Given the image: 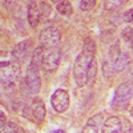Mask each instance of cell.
<instances>
[{
  "label": "cell",
  "instance_id": "6da1fadb",
  "mask_svg": "<svg viewBox=\"0 0 133 133\" xmlns=\"http://www.w3.org/2000/svg\"><path fill=\"white\" fill-rule=\"evenodd\" d=\"M95 53H96V45L91 37H87L84 40L83 52L76 57L73 64V79L77 84V87H84L89 81L88 72L89 66L95 60Z\"/></svg>",
  "mask_w": 133,
  "mask_h": 133
},
{
  "label": "cell",
  "instance_id": "7a4b0ae2",
  "mask_svg": "<svg viewBox=\"0 0 133 133\" xmlns=\"http://www.w3.org/2000/svg\"><path fill=\"white\" fill-rule=\"evenodd\" d=\"M132 97H133V84L130 81L121 83L117 87L116 92H115V96H113V100H112V105L116 109H123L129 104Z\"/></svg>",
  "mask_w": 133,
  "mask_h": 133
},
{
  "label": "cell",
  "instance_id": "3957f363",
  "mask_svg": "<svg viewBox=\"0 0 133 133\" xmlns=\"http://www.w3.org/2000/svg\"><path fill=\"white\" fill-rule=\"evenodd\" d=\"M20 75V66L16 61L2 63V85L3 88L14 87Z\"/></svg>",
  "mask_w": 133,
  "mask_h": 133
},
{
  "label": "cell",
  "instance_id": "277c9868",
  "mask_svg": "<svg viewBox=\"0 0 133 133\" xmlns=\"http://www.w3.org/2000/svg\"><path fill=\"white\" fill-rule=\"evenodd\" d=\"M59 64H60V49L56 47L48 48V51L43 56V63H41L43 71L45 73H53L59 68Z\"/></svg>",
  "mask_w": 133,
  "mask_h": 133
},
{
  "label": "cell",
  "instance_id": "5b68a950",
  "mask_svg": "<svg viewBox=\"0 0 133 133\" xmlns=\"http://www.w3.org/2000/svg\"><path fill=\"white\" fill-rule=\"evenodd\" d=\"M61 39V33L56 27H45L40 32V43L45 48H53Z\"/></svg>",
  "mask_w": 133,
  "mask_h": 133
},
{
  "label": "cell",
  "instance_id": "8992f818",
  "mask_svg": "<svg viewBox=\"0 0 133 133\" xmlns=\"http://www.w3.org/2000/svg\"><path fill=\"white\" fill-rule=\"evenodd\" d=\"M25 87L31 95H37L40 91V76H39V68L35 65L29 64L27 69V76H25Z\"/></svg>",
  "mask_w": 133,
  "mask_h": 133
},
{
  "label": "cell",
  "instance_id": "52a82bcc",
  "mask_svg": "<svg viewBox=\"0 0 133 133\" xmlns=\"http://www.w3.org/2000/svg\"><path fill=\"white\" fill-rule=\"evenodd\" d=\"M51 104H52V108L56 110L57 113L65 112V110L69 108V104H71L69 93L64 89L55 91V93L51 97Z\"/></svg>",
  "mask_w": 133,
  "mask_h": 133
},
{
  "label": "cell",
  "instance_id": "ba28073f",
  "mask_svg": "<svg viewBox=\"0 0 133 133\" xmlns=\"http://www.w3.org/2000/svg\"><path fill=\"white\" fill-rule=\"evenodd\" d=\"M29 112L36 123H40V121L44 120V117H45V107H44L41 100H33L32 104L29 105Z\"/></svg>",
  "mask_w": 133,
  "mask_h": 133
},
{
  "label": "cell",
  "instance_id": "9c48e42d",
  "mask_svg": "<svg viewBox=\"0 0 133 133\" xmlns=\"http://www.w3.org/2000/svg\"><path fill=\"white\" fill-rule=\"evenodd\" d=\"M27 17H28V23L32 28H36L39 25L40 19H41V11H40V7L37 5V3H32L28 5Z\"/></svg>",
  "mask_w": 133,
  "mask_h": 133
},
{
  "label": "cell",
  "instance_id": "30bf717a",
  "mask_svg": "<svg viewBox=\"0 0 133 133\" xmlns=\"http://www.w3.org/2000/svg\"><path fill=\"white\" fill-rule=\"evenodd\" d=\"M29 47H31V40H24V41H20L19 44H16V45L12 49V56L15 60H24L27 53L29 51Z\"/></svg>",
  "mask_w": 133,
  "mask_h": 133
},
{
  "label": "cell",
  "instance_id": "8fae6325",
  "mask_svg": "<svg viewBox=\"0 0 133 133\" xmlns=\"http://www.w3.org/2000/svg\"><path fill=\"white\" fill-rule=\"evenodd\" d=\"M104 133H120L123 132L121 129V120L116 116L109 117L107 121H104V128L101 129Z\"/></svg>",
  "mask_w": 133,
  "mask_h": 133
},
{
  "label": "cell",
  "instance_id": "7c38bea8",
  "mask_svg": "<svg viewBox=\"0 0 133 133\" xmlns=\"http://www.w3.org/2000/svg\"><path fill=\"white\" fill-rule=\"evenodd\" d=\"M128 64H129V56H128V53L120 52L118 56L115 59V72L116 73L123 72L124 69H127Z\"/></svg>",
  "mask_w": 133,
  "mask_h": 133
},
{
  "label": "cell",
  "instance_id": "4fadbf2b",
  "mask_svg": "<svg viewBox=\"0 0 133 133\" xmlns=\"http://www.w3.org/2000/svg\"><path fill=\"white\" fill-rule=\"evenodd\" d=\"M103 72H104L105 77H110L113 73H116L115 72V60L110 56H108L103 63Z\"/></svg>",
  "mask_w": 133,
  "mask_h": 133
},
{
  "label": "cell",
  "instance_id": "5bb4252c",
  "mask_svg": "<svg viewBox=\"0 0 133 133\" xmlns=\"http://www.w3.org/2000/svg\"><path fill=\"white\" fill-rule=\"evenodd\" d=\"M43 56H44V51H43V47H37L32 53V59H31V64L40 68L41 66V63H43Z\"/></svg>",
  "mask_w": 133,
  "mask_h": 133
},
{
  "label": "cell",
  "instance_id": "9a60e30c",
  "mask_svg": "<svg viewBox=\"0 0 133 133\" xmlns=\"http://www.w3.org/2000/svg\"><path fill=\"white\" fill-rule=\"evenodd\" d=\"M56 9L60 15H64V16H69L72 14V5L68 0H61L60 3H57Z\"/></svg>",
  "mask_w": 133,
  "mask_h": 133
},
{
  "label": "cell",
  "instance_id": "2e32d148",
  "mask_svg": "<svg viewBox=\"0 0 133 133\" xmlns=\"http://www.w3.org/2000/svg\"><path fill=\"white\" fill-rule=\"evenodd\" d=\"M104 124V115L103 113H97V115H95V116H92L89 120H88V123H87V125H91V127H93V128H96L98 132H100V127H101Z\"/></svg>",
  "mask_w": 133,
  "mask_h": 133
},
{
  "label": "cell",
  "instance_id": "e0dca14e",
  "mask_svg": "<svg viewBox=\"0 0 133 133\" xmlns=\"http://www.w3.org/2000/svg\"><path fill=\"white\" fill-rule=\"evenodd\" d=\"M2 132H7V133H15V132H24L19 125H16L15 123H8L2 127Z\"/></svg>",
  "mask_w": 133,
  "mask_h": 133
},
{
  "label": "cell",
  "instance_id": "ac0fdd59",
  "mask_svg": "<svg viewBox=\"0 0 133 133\" xmlns=\"http://www.w3.org/2000/svg\"><path fill=\"white\" fill-rule=\"evenodd\" d=\"M121 4V0H105V3H104V8L107 11H115L117 9Z\"/></svg>",
  "mask_w": 133,
  "mask_h": 133
},
{
  "label": "cell",
  "instance_id": "d6986e66",
  "mask_svg": "<svg viewBox=\"0 0 133 133\" xmlns=\"http://www.w3.org/2000/svg\"><path fill=\"white\" fill-rule=\"evenodd\" d=\"M96 4V0H80V9L81 11H91Z\"/></svg>",
  "mask_w": 133,
  "mask_h": 133
},
{
  "label": "cell",
  "instance_id": "ffe728a7",
  "mask_svg": "<svg viewBox=\"0 0 133 133\" xmlns=\"http://www.w3.org/2000/svg\"><path fill=\"white\" fill-rule=\"evenodd\" d=\"M40 11H41V17L43 19H47L49 15H51V11H52V8H51V5H48L47 3H40Z\"/></svg>",
  "mask_w": 133,
  "mask_h": 133
},
{
  "label": "cell",
  "instance_id": "44dd1931",
  "mask_svg": "<svg viewBox=\"0 0 133 133\" xmlns=\"http://www.w3.org/2000/svg\"><path fill=\"white\" fill-rule=\"evenodd\" d=\"M132 33H133V28H132V27H125V28L123 29V32H121V36H123V39H124L125 41L129 43V40H130V37H132Z\"/></svg>",
  "mask_w": 133,
  "mask_h": 133
},
{
  "label": "cell",
  "instance_id": "7402d4cb",
  "mask_svg": "<svg viewBox=\"0 0 133 133\" xmlns=\"http://www.w3.org/2000/svg\"><path fill=\"white\" fill-rule=\"evenodd\" d=\"M123 19H124V21H127V23H132L133 21V8L125 11L124 15H123Z\"/></svg>",
  "mask_w": 133,
  "mask_h": 133
},
{
  "label": "cell",
  "instance_id": "603a6c76",
  "mask_svg": "<svg viewBox=\"0 0 133 133\" xmlns=\"http://www.w3.org/2000/svg\"><path fill=\"white\" fill-rule=\"evenodd\" d=\"M81 132H83V133H97L98 130H97L96 128L91 127V125H85V127L81 129Z\"/></svg>",
  "mask_w": 133,
  "mask_h": 133
},
{
  "label": "cell",
  "instance_id": "cb8c5ba5",
  "mask_svg": "<svg viewBox=\"0 0 133 133\" xmlns=\"http://www.w3.org/2000/svg\"><path fill=\"white\" fill-rule=\"evenodd\" d=\"M17 2H19V0H4V4H5V7L8 9H12L17 4Z\"/></svg>",
  "mask_w": 133,
  "mask_h": 133
},
{
  "label": "cell",
  "instance_id": "d4e9b609",
  "mask_svg": "<svg viewBox=\"0 0 133 133\" xmlns=\"http://www.w3.org/2000/svg\"><path fill=\"white\" fill-rule=\"evenodd\" d=\"M127 69H128L129 76L133 77V61H129V64H128V66H127Z\"/></svg>",
  "mask_w": 133,
  "mask_h": 133
},
{
  "label": "cell",
  "instance_id": "484cf974",
  "mask_svg": "<svg viewBox=\"0 0 133 133\" xmlns=\"http://www.w3.org/2000/svg\"><path fill=\"white\" fill-rule=\"evenodd\" d=\"M3 125H5V115H4V112H2V127Z\"/></svg>",
  "mask_w": 133,
  "mask_h": 133
},
{
  "label": "cell",
  "instance_id": "4316f807",
  "mask_svg": "<svg viewBox=\"0 0 133 133\" xmlns=\"http://www.w3.org/2000/svg\"><path fill=\"white\" fill-rule=\"evenodd\" d=\"M24 2L29 5V4H32V3H36V0H24Z\"/></svg>",
  "mask_w": 133,
  "mask_h": 133
},
{
  "label": "cell",
  "instance_id": "83f0119b",
  "mask_svg": "<svg viewBox=\"0 0 133 133\" xmlns=\"http://www.w3.org/2000/svg\"><path fill=\"white\" fill-rule=\"evenodd\" d=\"M129 43H130V47L133 48V33H132V37H130V40H129Z\"/></svg>",
  "mask_w": 133,
  "mask_h": 133
},
{
  "label": "cell",
  "instance_id": "f1b7e54d",
  "mask_svg": "<svg viewBox=\"0 0 133 133\" xmlns=\"http://www.w3.org/2000/svg\"><path fill=\"white\" fill-rule=\"evenodd\" d=\"M52 2H53V3H60L61 0H52Z\"/></svg>",
  "mask_w": 133,
  "mask_h": 133
},
{
  "label": "cell",
  "instance_id": "f546056e",
  "mask_svg": "<svg viewBox=\"0 0 133 133\" xmlns=\"http://www.w3.org/2000/svg\"><path fill=\"white\" fill-rule=\"evenodd\" d=\"M127 2H129V0H121V3H127Z\"/></svg>",
  "mask_w": 133,
  "mask_h": 133
},
{
  "label": "cell",
  "instance_id": "4dcf8cb0",
  "mask_svg": "<svg viewBox=\"0 0 133 133\" xmlns=\"http://www.w3.org/2000/svg\"><path fill=\"white\" fill-rule=\"evenodd\" d=\"M130 115H132V117H133V108H132V110H130Z\"/></svg>",
  "mask_w": 133,
  "mask_h": 133
},
{
  "label": "cell",
  "instance_id": "1f68e13d",
  "mask_svg": "<svg viewBox=\"0 0 133 133\" xmlns=\"http://www.w3.org/2000/svg\"><path fill=\"white\" fill-rule=\"evenodd\" d=\"M128 132H133V129H128Z\"/></svg>",
  "mask_w": 133,
  "mask_h": 133
}]
</instances>
